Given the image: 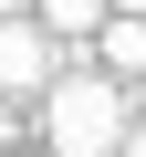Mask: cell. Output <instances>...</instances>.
I'll return each instance as SVG.
<instances>
[{"label": "cell", "mask_w": 146, "mask_h": 157, "mask_svg": "<svg viewBox=\"0 0 146 157\" xmlns=\"http://www.w3.org/2000/svg\"><path fill=\"white\" fill-rule=\"evenodd\" d=\"M0 21H31V0H0Z\"/></svg>", "instance_id": "6"}, {"label": "cell", "mask_w": 146, "mask_h": 157, "mask_svg": "<svg viewBox=\"0 0 146 157\" xmlns=\"http://www.w3.org/2000/svg\"><path fill=\"white\" fill-rule=\"evenodd\" d=\"M84 63L104 73V84H136V73H146V21H125V11H115V21L94 32V52H84Z\"/></svg>", "instance_id": "4"}, {"label": "cell", "mask_w": 146, "mask_h": 157, "mask_svg": "<svg viewBox=\"0 0 146 157\" xmlns=\"http://www.w3.org/2000/svg\"><path fill=\"white\" fill-rule=\"evenodd\" d=\"M125 126H136V115H125V94L104 84L94 63H63L52 84H42V147H52V157H115Z\"/></svg>", "instance_id": "1"}, {"label": "cell", "mask_w": 146, "mask_h": 157, "mask_svg": "<svg viewBox=\"0 0 146 157\" xmlns=\"http://www.w3.org/2000/svg\"><path fill=\"white\" fill-rule=\"evenodd\" d=\"M104 11H125V21H146V0H104Z\"/></svg>", "instance_id": "7"}, {"label": "cell", "mask_w": 146, "mask_h": 157, "mask_svg": "<svg viewBox=\"0 0 146 157\" xmlns=\"http://www.w3.org/2000/svg\"><path fill=\"white\" fill-rule=\"evenodd\" d=\"M31 21H42V42H52L63 63H84V52H94V32H104L115 11H104V0H31Z\"/></svg>", "instance_id": "3"}, {"label": "cell", "mask_w": 146, "mask_h": 157, "mask_svg": "<svg viewBox=\"0 0 146 157\" xmlns=\"http://www.w3.org/2000/svg\"><path fill=\"white\" fill-rule=\"evenodd\" d=\"M115 157H146V126H125V147H115Z\"/></svg>", "instance_id": "5"}, {"label": "cell", "mask_w": 146, "mask_h": 157, "mask_svg": "<svg viewBox=\"0 0 146 157\" xmlns=\"http://www.w3.org/2000/svg\"><path fill=\"white\" fill-rule=\"evenodd\" d=\"M63 73V52L42 42V21H0V94H42Z\"/></svg>", "instance_id": "2"}]
</instances>
